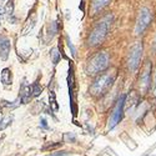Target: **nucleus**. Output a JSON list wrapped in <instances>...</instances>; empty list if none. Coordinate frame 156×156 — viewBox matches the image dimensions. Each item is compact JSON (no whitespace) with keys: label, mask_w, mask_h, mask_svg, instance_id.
<instances>
[{"label":"nucleus","mask_w":156,"mask_h":156,"mask_svg":"<svg viewBox=\"0 0 156 156\" xmlns=\"http://www.w3.org/2000/svg\"><path fill=\"white\" fill-rule=\"evenodd\" d=\"M125 99L126 96L125 95H121L120 99L116 102V105L114 108V111L111 114V118H110V121H109V129H114L116 125L120 122V120L122 119V114H124V108H125Z\"/></svg>","instance_id":"423d86ee"},{"label":"nucleus","mask_w":156,"mask_h":156,"mask_svg":"<svg viewBox=\"0 0 156 156\" xmlns=\"http://www.w3.org/2000/svg\"><path fill=\"white\" fill-rule=\"evenodd\" d=\"M110 3V0H93L91 3V15H95L100 12L104 8H106Z\"/></svg>","instance_id":"9d476101"},{"label":"nucleus","mask_w":156,"mask_h":156,"mask_svg":"<svg viewBox=\"0 0 156 156\" xmlns=\"http://www.w3.org/2000/svg\"><path fill=\"white\" fill-rule=\"evenodd\" d=\"M68 154H69L68 151H60V152H53V154L46 155V156H65V155H68Z\"/></svg>","instance_id":"6ab92c4d"},{"label":"nucleus","mask_w":156,"mask_h":156,"mask_svg":"<svg viewBox=\"0 0 156 156\" xmlns=\"http://www.w3.org/2000/svg\"><path fill=\"white\" fill-rule=\"evenodd\" d=\"M41 127L48 129V125H46V120L45 119H41Z\"/></svg>","instance_id":"aec40b11"},{"label":"nucleus","mask_w":156,"mask_h":156,"mask_svg":"<svg viewBox=\"0 0 156 156\" xmlns=\"http://www.w3.org/2000/svg\"><path fill=\"white\" fill-rule=\"evenodd\" d=\"M4 12H5V8H3L2 5H0V15L4 14Z\"/></svg>","instance_id":"412c9836"},{"label":"nucleus","mask_w":156,"mask_h":156,"mask_svg":"<svg viewBox=\"0 0 156 156\" xmlns=\"http://www.w3.org/2000/svg\"><path fill=\"white\" fill-rule=\"evenodd\" d=\"M0 2H3V0H0Z\"/></svg>","instance_id":"393cba45"},{"label":"nucleus","mask_w":156,"mask_h":156,"mask_svg":"<svg viewBox=\"0 0 156 156\" xmlns=\"http://www.w3.org/2000/svg\"><path fill=\"white\" fill-rule=\"evenodd\" d=\"M64 142H75L76 141V135L74 133H65L64 134Z\"/></svg>","instance_id":"4468645a"},{"label":"nucleus","mask_w":156,"mask_h":156,"mask_svg":"<svg viewBox=\"0 0 156 156\" xmlns=\"http://www.w3.org/2000/svg\"><path fill=\"white\" fill-rule=\"evenodd\" d=\"M110 55L106 51H99L95 55L89 59L86 64V73L89 75H96L102 71H105L109 68Z\"/></svg>","instance_id":"f03ea898"},{"label":"nucleus","mask_w":156,"mask_h":156,"mask_svg":"<svg viewBox=\"0 0 156 156\" xmlns=\"http://www.w3.org/2000/svg\"><path fill=\"white\" fill-rule=\"evenodd\" d=\"M66 40H68V46H69V48H70V50H71V54H73V56H75V55H76V51H75L74 45L71 44V41H70V39H69V37H66Z\"/></svg>","instance_id":"a211bd4d"},{"label":"nucleus","mask_w":156,"mask_h":156,"mask_svg":"<svg viewBox=\"0 0 156 156\" xmlns=\"http://www.w3.org/2000/svg\"><path fill=\"white\" fill-rule=\"evenodd\" d=\"M115 79H116V70L115 69L102 73L99 77H96V80L93 83L91 86H90V94L93 96H96V98L106 94V91L115 83Z\"/></svg>","instance_id":"f257e3e1"},{"label":"nucleus","mask_w":156,"mask_h":156,"mask_svg":"<svg viewBox=\"0 0 156 156\" xmlns=\"http://www.w3.org/2000/svg\"><path fill=\"white\" fill-rule=\"evenodd\" d=\"M50 58H51V61H53V64H58L59 60H60V53L58 48H53L50 51Z\"/></svg>","instance_id":"f8f14e48"},{"label":"nucleus","mask_w":156,"mask_h":156,"mask_svg":"<svg viewBox=\"0 0 156 156\" xmlns=\"http://www.w3.org/2000/svg\"><path fill=\"white\" fill-rule=\"evenodd\" d=\"M155 86H156V76H155Z\"/></svg>","instance_id":"b1692460"},{"label":"nucleus","mask_w":156,"mask_h":156,"mask_svg":"<svg viewBox=\"0 0 156 156\" xmlns=\"http://www.w3.org/2000/svg\"><path fill=\"white\" fill-rule=\"evenodd\" d=\"M12 11H14V0H8V4L5 6V12L8 15H12Z\"/></svg>","instance_id":"2eb2a0df"},{"label":"nucleus","mask_w":156,"mask_h":156,"mask_svg":"<svg viewBox=\"0 0 156 156\" xmlns=\"http://www.w3.org/2000/svg\"><path fill=\"white\" fill-rule=\"evenodd\" d=\"M151 86V61H146L140 75V89L142 94H146Z\"/></svg>","instance_id":"0eeeda50"},{"label":"nucleus","mask_w":156,"mask_h":156,"mask_svg":"<svg viewBox=\"0 0 156 156\" xmlns=\"http://www.w3.org/2000/svg\"><path fill=\"white\" fill-rule=\"evenodd\" d=\"M0 80H2V83L8 86V85H11L12 84V79H11V71L9 68H5L3 69L2 74H0Z\"/></svg>","instance_id":"9b49d317"},{"label":"nucleus","mask_w":156,"mask_h":156,"mask_svg":"<svg viewBox=\"0 0 156 156\" xmlns=\"http://www.w3.org/2000/svg\"><path fill=\"white\" fill-rule=\"evenodd\" d=\"M151 11L149 8H141L140 11H139V18H137V21H136V27H135V34L136 35H140L144 33L149 25L151 24Z\"/></svg>","instance_id":"39448f33"},{"label":"nucleus","mask_w":156,"mask_h":156,"mask_svg":"<svg viewBox=\"0 0 156 156\" xmlns=\"http://www.w3.org/2000/svg\"><path fill=\"white\" fill-rule=\"evenodd\" d=\"M141 55H142V45L141 43H135L129 51V59H127V66L129 70L131 73H135L140 65V60H141Z\"/></svg>","instance_id":"20e7f679"},{"label":"nucleus","mask_w":156,"mask_h":156,"mask_svg":"<svg viewBox=\"0 0 156 156\" xmlns=\"http://www.w3.org/2000/svg\"><path fill=\"white\" fill-rule=\"evenodd\" d=\"M111 23H112V16L111 15H106L104 16L99 23L98 25L93 29V31L90 33V36H89V45L91 46H95V45H99L100 43L104 41V39L108 35V31L111 27Z\"/></svg>","instance_id":"7ed1b4c3"},{"label":"nucleus","mask_w":156,"mask_h":156,"mask_svg":"<svg viewBox=\"0 0 156 156\" xmlns=\"http://www.w3.org/2000/svg\"><path fill=\"white\" fill-rule=\"evenodd\" d=\"M154 50H156V37H155V40H154Z\"/></svg>","instance_id":"4be33fe9"},{"label":"nucleus","mask_w":156,"mask_h":156,"mask_svg":"<svg viewBox=\"0 0 156 156\" xmlns=\"http://www.w3.org/2000/svg\"><path fill=\"white\" fill-rule=\"evenodd\" d=\"M41 91H43V87L39 85L37 83H35L33 85V96H39V95L41 94Z\"/></svg>","instance_id":"dca6fc26"},{"label":"nucleus","mask_w":156,"mask_h":156,"mask_svg":"<svg viewBox=\"0 0 156 156\" xmlns=\"http://www.w3.org/2000/svg\"><path fill=\"white\" fill-rule=\"evenodd\" d=\"M49 98L51 99V106H53V109L56 111L58 110V104H56V99H55V94H54V91H50V94H49Z\"/></svg>","instance_id":"f3484780"},{"label":"nucleus","mask_w":156,"mask_h":156,"mask_svg":"<svg viewBox=\"0 0 156 156\" xmlns=\"http://www.w3.org/2000/svg\"><path fill=\"white\" fill-rule=\"evenodd\" d=\"M31 96H33V86H30L27 83H23V85L20 87V95H19L20 101L23 104H28L30 101Z\"/></svg>","instance_id":"6e6552de"},{"label":"nucleus","mask_w":156,"mask_h":156,"mask_svg":"<svg viewBox=\"0 0 156 156\" xmlns=\"http://www.w3.org/2000/svg\"><path fill=\"white\" fill-rule=\"evenodd\" d=\"M0 25H2V16H0Z\"/></svg>","instance_id":"5701e85b"},{"label":"nucleus","mask_w":156,"mask_h":156,"mask_svg":"<svg viewBox=\"0 0 156 156\" xmlns=\"http://www.w3.org/2000/svg\"><path fill=\"white\" fill-rule=\"evenodd\" d=\"M10 48H11V44H10L9 39L5 37V36L0 37V59H2V60L5 61L9 58Z\"/></svg>","instance_id":"1a4fd4ad"},{"label":"nucleus","mask_w":156,"mask_h":156,"mask_svg":"<svg viewBox=\"0 0 156 156\" xmlns=\"http://www.w3.org/2000/svg\"><path fill=\"white\" fill-rule=\"evenodd\" d=\"M11 121H12V116H5V118L0 120V131L6 129L9 125H11Z\"/></svg>","instance_id":"ddd939ff"}]
</instances>
